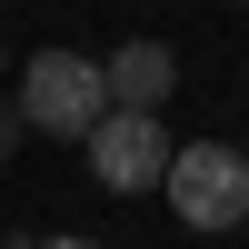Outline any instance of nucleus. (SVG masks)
Returning <instances> with one entry per match:
<instances>
[{
  "instance_id": "nucleus-1",
  "label": "nucleus",
  "mask_w": 249,
  "mask_h": 249,
  "mask_svg": "<svg viewBox=\"0 0 249 249\" xmlns=\"http://www.w3.org/2000/svg\"><path fill=\"white\" fill-rule=\"evenodd\" d=\"M10 110H20V130H40V140H90V120L110 110L100 60H90V50H30Z\"/></svg>"
},
{
  "instance_id": "nucleus-2",
  "label": "nucleus",
  "mask_w": 249,
  "mask_h": 249,
  "mask_svg": "<svg viewBox=\"0 0 249 249\" xmlns=\"http://www.w3.org/2000/svg\"><path fill=\"white\" fill-rule=\"evenodd\" d=\"M80 150H90V179H100V190H160V170H170L179 140L160 130V110H100Z\"/></svg>"
},
{
  "instance_id": "nucleus-3",
  "label": "nucleus",
  "mask_w": 249,
  "mask_h": 249,
  "mask_svg": "<svg viewBox=\"0 0 249 249\" xmlns=\"http://www.w3.org/2000/svg\"><path fill=\"white\" fill-rule=\"evenodd\" d=\"M160 190H170L179 230H239V210H249V170H239V150H170Z\"/></svg>"
},
{
  "instance_id": "nucleus-4",
  "label": "nucleus",
  "mask_w": 249,
  "mask_h": 249,
  "mask_svg": "<svg viewBox=\"0 0 249 249\" xmlns=\"http://www.w3.org/2000/svg\"><path fill=\"white\" fill-rule=\"evenodd\" d=\"M100 90H110V110H170V90H179L170 40H120L100 60Z\"/></svg>"
},
{
  "instance_id": "nucleus-5",
  "label": "nucleus",
  "mask_w": 249,
  "mask_h": 249,
  "mask_svg": "<svg viewBox=\"0 0 249 249\" xmlns=\"http://www.w3.org/2000/svg\"><path fill=\"white\" fill-rule=\"evenodd\" d=\"M20 140H30V130H20V110H10V100H0V170H10V160H20Z\"/></svg>"
},
{
  "instance_id": "nucleus-6",
  "label": "nucleus",
  "mask_w": 249,
  "mask_h": 249,
  "mask_svg": "<svg viewBox=\"0 0 249 249\" xmlns=\"http://www.w3.org/2000/svg\"><path fill=\"white\" fill-rule=\"evenodd\" d=\"M40 249H100V239H40Z\"/></svg>"
},
{
  "instance_id": "nucleus-7",
  "label": "nucleus",
  "mask_w": 249,
  "mask_h": 249,
  "mask_svg": "<svg viewBox=\"0 0 249 249\" xmlns=\"http://www.w3.org/2000/svg\"><path fill=\"white\" fill-rule=\"evenodd\" d=\"M239 170H249V140H239Z\"/></svg>"
},
{
  "instance_id": "nucleus-8",
  "label": "nucleus",
  "mask_w": 249,
  "mask_h": 249,
  "mask_svg": "<svg viewBox=\"0 0 249 249\" xmlns=\"http://www.w3.org/2000/svg\"><path fill=\"white\" fill-rule=\"evenodd\" d=\"M239 239H249V210H239Z\"/></svg>"
},
{
  "instance_id": "nucleus-9",
  "label": "nucleus",
  "mask_w": 249,
  "mask_h": 249,
  "mask_svg": "<svg viewBox=\"0 0 249 249\" xmlns=\"http://www.w3.org/2000/svg\"><path fill=\"white\" fill-rule=\"evenodd\" d=\"M0 60H10V40H0Z\"/></svg>"
}]
</instances>
